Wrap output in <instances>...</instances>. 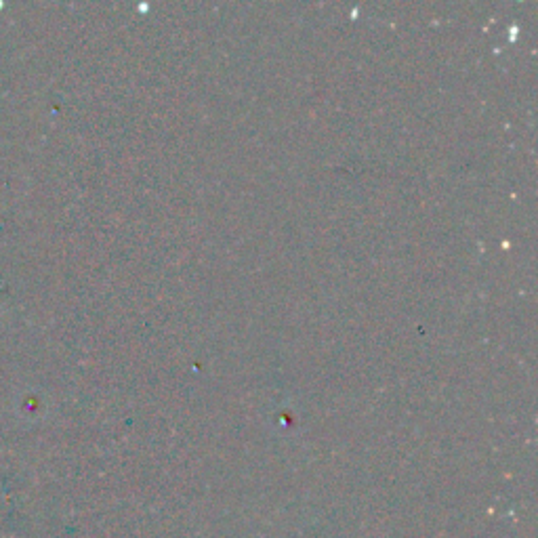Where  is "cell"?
<instances>
[]
</instances>
